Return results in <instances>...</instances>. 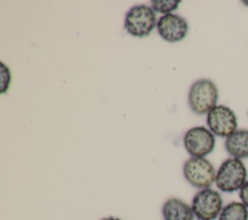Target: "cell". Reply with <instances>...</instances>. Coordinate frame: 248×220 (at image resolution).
Instances as JSON below:
<instances>
[{
    "mask_svg": "<svg viewBox=\"0 0 248 220\" xmlns=\"http://www.w3.org/2000/svg\"><path fill=\"white\" fill-rule=\"evenodd\" d=\"M239 198L240 202L248 207V179L239 190Z\"/></svg>",
    "mask_w": 248,
    "mask_h": 220,
    "instance_id": "obj_13",
    "label": "cell"
},
{
    "mask_svg": "<svg viewBox=\"0 0 248 220\" xmlns=\"http://www.w3.org/2000/svg\"><path fill=\"white\" fill-rule=\"evenodd\" d=\"M157 21L156 14L152 8L144 4L135 5L125 16L124 27L131 36L143 38L148 36L157 26Z\"/></svg>",
    "mask_w": 248,
    "mask_h": 220,
    "instance_id": "obj_3",
    "label": "cell"
},
{
    "mask_svg": "<svg viewBox=\"0 0 248 220\" xmlns=\"http://www.w3.org/2000/svg\"><path fill=\"white\" fill-rule=\"evenodd\" d=\"M194 215L199 220H215L223 209V199L221 194L212 189H201L192 200Z\"/></svg>",
    "mask_w": 248,
    "mask_h": 220,
    "instance_id": "obj_5",
    "label": "cell"
},
{
    "mask_svg": "<svg viewBox=\"0 0 248 220\" xmlns=\"http://www.w3.org/2000/svg\"><path fill=\"white\" fill-rule=\"evenodd\" d=\"M157 30L161 38L166 42L177 43L187 36L189 26L186 19L180 16L168 14L158 19Z\"/></svg>",
    "mask_w": 248,
    "mask_h": 220,
    "instance_id": "obj_8",
    "label": "cell"
},
{
    "mask_svg": "<svg viewBox=\"0 0 248 220\" xmlns=\"http://www.w3.org/2000/svg\"><path fill=\"white\" fill-rule=\"evenodd\" d=\"M101 220H122L121 218H118V217H113V216H109V217H106V218H103Z\"/></svg>",
    "mask_w": 248,
    "mask_h": 220,
    "instance_id": "obj_14",
    "label": "cell"
},
{
    "mask_svg": "<svg viewBox=\"0 0 248 220\" xmlns=\"http://www.w3.org/2000/svg\"><path fill=\"white\" fill-rule=\"evenodd\" d=\"M243 4L246 5V6H248V1H243Z\"/></svg>",
    "mask_w": 248,
    "mask_h": 220,
    "instance_id": "obj_15",
    "label": "cell"
},
{
    "mask_svg": "<svg viewBox=\"0 0 248 220\" xmlns=\"http://www.w3.org/2000/svg\"><path fill=\"white\" fill-rule=\"evenodd\" d=\"M183 144L192 157L205 158L215 147L214 134L204 126L190 128L184 135Z\"/></svg>",
    "mask_w": 248,
    "mask_h": 220,
    "instance_id": "obj_6",
    "label": "cell"
},
{
    "mask_svg": "<svg viewBox=\"0 0 248 220\" xmlns=\"http://www.w3.org/2000/svg\"><path fill=\"white\" fill-rule=\"evenodd\" d=\"M183 175L193 187L205 189L215 182L216 171L206 158L191 157L183 165Z\"/></svg>",
    "mask_w": 248,
    "mask_h": 220,
    "instance_id": "obj_4",
    "label": "cell"
},
{
    "mask_svg": "<svg viewBox=\"0 0 248 220\" xmlns=\"http://www.w3.org/2000/svg\"><path fill=\"white\" fill-rule=\"evenodd\" d=\"M208 129L218 137L228 138L237 130V118L234 111L225 106L217 105L206 115Z\"/></svg>",
    "mask_w": 248,
    "mask_h": 220,
    "instance_id": "obj_7",
    "label": "cell"
},
{
    "mask_svg": "<svg viewBox=\"0 0 248 220\" xmlns=\"http://www.w3.org/2000/svg\"><path fill=\"white\" fill-rule=\"evenodd\" d=\"M225 148L232 158H248V130L237 129L226 138Z\"/></svg>",
    "mask_w": 248,
    "mask_h": 220,
    "instance_id": "obj_10",
    "label": "cell"
},
{
    "mask_svg": "<svg viewBox=\"0 0 248 220\" xmlns=\"http://www.w3.org/2000/svg\"><path fill=\"white\" fill-rule=\"evenodd\" d=\"M218 96V88L212 80L198 79L189 89L188 104L195 113L204 114L217 106Z\"/></svg>",
    "mask_w": 248,
    "mask_h": 220,
    "instance_id": "obj_2",
    "label": "cell"
},
{
    "mask_svg": "<svg viewBox=\"0 0 248 220\" xmlns=\"http://www.w3.org/2000/svg\"><path fill=\"white\" fill-rule=\"evenodd\" d=\"M218 220H248V207L241 202H231L223 207Z\"/></svg>",
    "mask_w": 248,
    "mask_h": 220,
    "instance_id": "obj_11",
    "label": "cell"
},
{
    "mask_svg": "<svg viewBox=\"0 0 248 220\" xmlns=\"http://www.w3.org/2000/svg\"><path fill=\"white\" fill-rule=\"evenodd\" d=\"M247 181V169L240 159L228 158L216 172L215 184L217 188L225 193L239 191Z\"/></svg>",
    "mask_w": 248,
    "mask_h": 220,
    "instance_id": "obj_1",
    "label": "cell"
},
{
    "mask_svg": "<svg viewBox=\"0 0 248 220\" xmlns=\"http://www.w3.org/2000/svg\"><path fill=\"white\" fill-rule=\"evenodd\" d=\"M181 1L179 0H152L151 8L156 13L161 14H171V12L175 11Z\"/></svg>",
    "mask_w": 248,
    "mask_h": 220,
    "instance_id": "obj_12",
    "label": "cell"
},
{
    "mask_svg": "<svg viewBox=\"0 0 248 220\" xmlns=\"http://www.w3.org/2000/svg\"><path fill=\"white\" fill-rule=\"evenodd\" d=\"M164 220H194L192 206L178 198L168 199L162 206Z\"/></svg>",
    "mask_w": 248,
    "mask_h": 220,
    "instance_id": "obj_9",
    "label": "cell"
}]
</instances>
